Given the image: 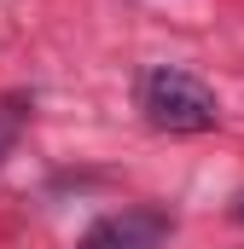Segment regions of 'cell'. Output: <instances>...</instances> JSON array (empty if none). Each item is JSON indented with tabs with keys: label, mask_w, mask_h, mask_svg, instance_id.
<instances>
[{
	"label": "cell",
	"mask_w": 244,
	"mask_h": 249,
	"mask_svg": "<svg viewBox=\"0 0 244 249\" xmlns=\"http://www.w3.org/2000/svg\"><path fill=\"white\" fill-rule=\"evenodd\" d=\"M134 105L157 133H209L221 122V99L203 75H192L181 64H151L134 81Z\"/></svg>",
	"instance_id": "cell-1"
},
{
	"label": "cell",
	"mask_w": 244,
	"mask_h": 249,
	"mask_svg": "<svg viewBox=\"0 0 244 249\" xmlns=\"http://www.w3.org/2000/svg\"><path fill=\"white\" fill-rule=\"evenodd\" d=\"M175 232V214L157 209V203H134V209H117L105 220H93L76 249H163V238Z\"/></svg>",
	"instance_id": "cell-2"
},
{
	"label": "cell",
	"mask_w": 244,
	"mask_h": 249,
	"mask_svg": "<svg viewBox=\"0 0 244 249\" xmlns=\"http://www.w3.org/2000/svg\"><path fill=\"white\" fill-rule=\"evenodd\" d=\"M29 110H35V105H29V93H6V99H0V162L12 157L18 133L29 127Z\"/></svg>",
	"instance_id": "cell-3"
},
{
	"label": "cell",
	"mask_w": 244,
	"mask_h": 249,
	"mask_svg": "<svg viewBox=\"0 0 244 249\" xmlns=\"http://www.w3.org/2000/svg\"><path fill=\"white\" fill-rule=\"evenodd\" d=\"M233 214H239V220H244V191H239V197H233Z\"/></svg>",
	"instance_id": "cell-4"
}]
</instances>
